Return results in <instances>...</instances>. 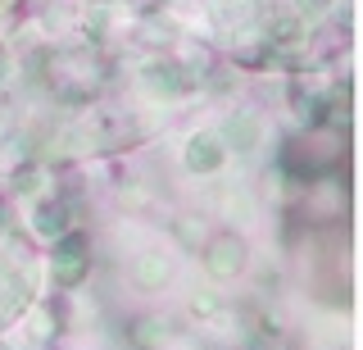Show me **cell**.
Instances as JSON below:
<instances>
[{"mask_svg": "<svg viewBox=\"0 0 363 350\" xmlns=\"http://www.w3.org/2000/svg\"><path fill=\"white\" fill-rule=\"evenodd\" d=\"M218 164V151H209V146H191V168H213Z\"/></svg>", "mask_w": 363, "mask_h": 350, "instance_id": "cell-2", "label": "cell"}, {"mask_svg": "<svg viewBox=\"0 0 363 350\" xmlns=\"http://www.w3.org/2000/svg\"><path fill=\"white\" fill-rule=\"evenodd\" d=\"M236 264H241V246H236V241L213 246V268H236Z\"/></svg>", "mask_w": 363, "mask_h": 350, "instance_id": "cell-1", "label": "cell"}]
</instances>
